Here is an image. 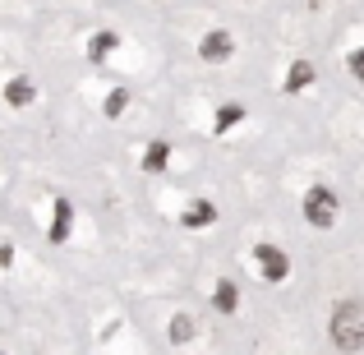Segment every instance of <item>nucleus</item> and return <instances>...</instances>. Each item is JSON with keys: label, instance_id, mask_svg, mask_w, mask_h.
I'll use <instances>...</instances> for the list:
<instances>
[{"label": "nucleus", "instance_id": "obj_9", "mask_svg": "<svg viewBox=\"0 0 364 355\" xmlns=\"http://www.w3.org/2000/svg\"><path fill=\"white\" fill-rule=\"evenodd\" d=\"M213 217H217L213 203H189V208H185V226H208Z\"/></svg>", "mask_w": 364, "mask_h": 355}, {"label": "nucleus", "instance_id": "obj_13", "mask_svg": "<svg viewBox=\"0 0 364 355\" xmlns=\"http://www.w3.org/2000/svg\"><path fill=\"white\" fill-rule=\"evenodd\" d=\"M240 116H245L240 107H222V111H217V129H231V124L240 120Z\"/></svg>", "mask_w": 364, "mask_h": 355}, {"label": "nucleus", "instance_id": "obj_12", "mask_svg": "<svg viewBox=\"0 0 364 355\" xmlns=\"http://www.w3.org/2000/svg\"><path fill=\"white\" fill-rule=\"evenodd\" d=\"M189 337H194V319H185V314L171 319V341H189Z\"/></svg>", "mask_w": 364, "mask_h": 355}, {"label": "nucleus", "instance_id": "obj_10", "mask_svg": "<svg viewBox=\"0 0 364 355\" xmlns=\"http://www.w3.org/2000/svg\"><path fill=\"white\" fill-rule=\"evenodd\" d=\"M166 157H171L166 143H148V152H143V166H148V171H161V166H166Z\"/></svg>", "mask_w": 364, "mask_h": 355}, {"label": "nucleus", "instance_id": "obj_3", "mask_svg": "<svg viewBox=\"0 0 364 355\" xmlns=\"http://www.w3.org/2000/svg\"><path fill=\"white\" fill-rule=\"evenodd\" d=\"M254 263H258V272H263L267 282H286V272H291V258H286V249H277V245H258Z\"/></svg>", "mask_w": 364, "mask_h": 355}, {"label": "nucleus", "instance_id": "obj_4", "mask_svg": "<svg viewBox=\"0 0 364 355\" xmlns=\"http://www.w3.org/2000/svg\"><path fill=\"white\" fill-rule=\"evenodd\" d=\"M198 55H203V60H213V65L231 60V33H208L203 42H198Z\"/></svg>", "mask_w": 364, "mask_h": 355}, {"label": "nucleus", "instance_id": "obj_5", "mask_svg": "<svg viewBox=\"0 0 364 355\" xmlns=\"http://www.w3.org/2000/svg\"><path fill=\"white\" fill-rule=\"evenodd\" d=\"M309 79H314V65L309 60H295L291 74H286V92H304V88H309Z\"/></svg>", "mask_w": 364, "mask_h": 355}, {"label": "nucleus", "instance_id": "obj_15", "mask_svg": "<svg viewBox=\"0 0 364 355\" xmlns=\"http://www.w3.org/2000/svg\"><path fill=\"white\" fill-rule=\"evenodd\" d=\"M346 65H350V74H355V79L364 83V46H360V51H350V60H346Z\"/></svg>", "mask_w": 364, "mask_h": 355}, {"label": "nucleus", "instance_id": "obj_16", "mask_svg": "<svg viewBox=\"0 0 364 355\" xmlns=\"http://www.w3.org/2000/svg\"><path fill=\"white\" fill-rule=\"evenodd\" d=\"M9 258H14V249H9V245H0V267H9Z\"/></svg>", "mask_w": 364, "mask_h": 355}, {"label": "nucleus", "instance_id": "obj_2", "mask_svg": "<svg viewBox=\"0 0 364 355\" xmlns=\"http://www.w3.org/2000/svg\"><path fill=\"white\" fill-rule=\"evenodd\" d=\"M304 217H309V226H332L337 222V194L332 189H323V185H314L309 194H304Z\"/></svg>", "mask_w": 364, "mask_h": 355}, {"label": "nucleus", "instance_id": "obj_6", "mask_svg": "<svg viewBox=\"0 0 364 355\" xmlns=\"http://www.w3.org/2000/svg\"><path fill=\"white\" fill-rule=\"evenodd\" d=\"M33 79H9V88H5V102L9 107H28V102H33Z\"/></svg>", "mask_w": 364, "mask_h": 355}, {"label": "nucleus", "instance_id": "obj_1", "mask_svg": "<svg viewBox=\"0 0 364 355\" xmlns=\"http://www.w3.org/2000/svg\"><path fill=\"white\" fill-rule=\"evenodd\" d=\"M332 341H337V351H360L364 346V304L341 300L337 309H332Z\"/></svg>", "mask_w": 364, "mask_h": 355}, {"label": "nucleus", "instance_id": "obj_14", "mask_svg": "<svg viewBox=\"0 0 364 355\" xmlns=\"http://www.w3.org/2000/svg\"><path fill=\"white\" fill-rule=\"evenodd\" d=\"M124 102H129V92H111V97H107V116H120V111H124Z\"/></svg>", "mask_w": 364, "mask_h": 355}, {"label": "nucleus", "instance_id": "obj_8", "mask_svg": "<svg viewBox=\"0 0 364 355\" xmlns=\"http://www.w3.org/2000/svg\"><path fill=\"white\" fill-rule=\"evenodd\" d=\"M116 42H120L116 33H92L88 37V55H92V60H102L107 51H116Z\"/></svg>", "mask_w": 364, "mask_h": 355}, {"label": "nucleus", "instance_id": "obj_11", "mask_svg": "<svg viewBox=\"0 0 364 355\" xmlns=\"http://www.w3.org/2000/svg\"><path fill=\"white\" fill-rule=\"evenodd\" d=\"M217 309L235 314V282H217Z\"/></svg>", "mask_w": 364, "mask_h": 355}, {"label": "nucleus", "instance_id": "obj_7", "mask_svg": "<svg viewBox=\"0 0 364 355\" xmlns=\"http://www.w3.org/2000/svg\"><path fill=\"white\" fill-rule=\"evenodd\" d=\"M70 217H74L70 203H65V198H55V217H51V240H55V245L70 235Z\"/></svg>", "mask_w": 364, "mask_h": 355}, {"label": "nucleus", "instance_id": "obj_17", "mask_svg": "<svg viewBox=\"0 0 364 355\" xmlns=\"http://www.w3.org/2000/svg\"><path fill=\"white\" fill-rule=\"evenodd\" d=\"M0 355H5V351H0Z\"/></svg>", "mask_w": 364, "mask_h": 355}]
</instances>
